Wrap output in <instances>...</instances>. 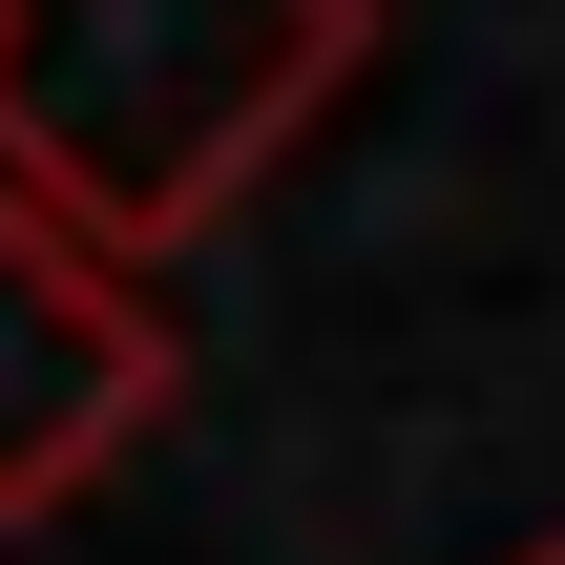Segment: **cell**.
Here are the masks:
<instances>
[{
    "mask_svg": "<svg viewBox=\"0 0 565 565\" xmlns=\"http://www.w3.org/2000/svg\"><path fill=\"white\" fill-rule=\"evenodd\" d=\"M377 0H0V189L84 252H189L356 84Z\"/></svg>",
    "mask_w": 565,
    "mask_h": 565,
    "instance_id": "6da1fadb",
    "label": "cell"
},
{
    "mask_svg": "<svg viewBox=\"0 0 565 565\" xmlns=\"http://www.w3.org/2000/svg\"><path fill=\"white\" fill-rule=\"evenodd\" d=\"M147 419H168V315H147V273L0 189V524H63Z\"/></svg>",
    "mask_w": 565,
    "mask_h": 565,
    "instance_id": "7a4b0ae2",
    "label": "cell"
},
{
    "mask_svg": "<svg viewBox=\"0 0 565 565\" xmlns=\"http://www.w3.org/2000/svg\"><path fill=\"white\" fill-rule=\"evenodd\" d=\"M503 565H565V545H503Z\"/></svg>",
    "mask_w": 565,
    "mask_h": 565,
    "instance_id": "3957f363",
    "label": "cell"
}]
</instances>
